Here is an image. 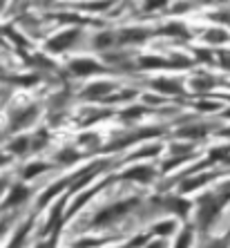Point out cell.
<instances>
[{"label": "cell", "mask_w": 230, "mask_h": 248, "mask_svg": "<svg viewBox=\"0 0 230 248\" xmlns=\"http://www.w3.org/2000/svg\"><path fill=\"white\" fill-rule=\"evenodd\" d=\"M168 34H184L181 27H168Z\"/></svg>", "instance_id": "cell-12"}, {"label": "cell", "mask_w": 230, "mask_h": 248, "mask_svg": "<svg viewBox=\"0 0 230 248\" xmlns=\"http://www.w3.org/2000/svg\"><path fill=\"white\" fill-rule=\"evenodd\" d=\"M76 38V31H67V34H61L56 38V41H49V49H54V52H58V49H65L67 45H72Z\"/></svg>", "instance_id": "cell-1"}, {"label": "cell", "mask_w": 230, "mask_h": 248, "mask_svg": "<svg viewBox=\"0 0 230 248\" xmlns=\"http://www.w3.org/2000/svg\"><path fill=\"white\" fill-rule=\"evenodd\" d=\"M152 174H154L152 168H132V170H127L125 172V177L127 179H137V181H150L152 179Z\"/></svg>", "instance_id": "cell-2"}, {"label": "cell", "mask_w": 230, "mask_h": 248, "mask_svg": "<svg viewBox=\"0 0 230 248\" xmlns=\"http://www.w3.org/2000/svg\"><path fill=\"white\" fill-rule=\"evenodd\" d=\"M174 226H172V221H168V224H161V226H156L154 228V232H170Z\"/></svg>", "instance_id": "cell-10"}, {"label": "cell", "mask_w": 230, "mask_h": 248, "mask_svg": "<svg viewBox=\"0 0 230 248\" xmlns=\"http://www.w3.org/2000/svg\"><path fill=\"white\" fill-rule=\"evenodd\" d=\"M98 65L92 63V61H76L72 63V72L74 74H90V72H96Z\"/></svg>", "instance_id": "cell-4"}, {"label": "cell", "mask_w": 230, "mask_h": 248, "mask_svg": "<svg viewBox=\"0 0 230 248\" xmlns=\"http://www.w3.org/2000/svg\"><path fill=\"white\" fill-rule=\"evenodd\" d=\"M154 87L156 90H166V92H179V85L177 83H170V81H156Z\"/></svg>", "instance_id": "cell-5"}, {"label": "cell", "mask_w": 230, "mask_h": 248, "mask_svg": "<svg viewBox=\"0 0 230 248\" xmlns=\"http://www.w3.org/2000/svg\"><path fill=\"white\" fill-rule=\"evenodd\" d=\"M2 231H5V224H0V232H2Z\"/></svg>", "instance_id": "cell-14"}, {"label": "cell", "mask_w": 230, "mask_h": 248, "mask_svg": "<svg viewBox=\"0 0 230 248\" xmlns=\"http://www.w3.org/2000/svg\"><path fill=\"white\" fill-rule=\"evenodd\" d=\"M0 190H2V184H0Z\"/></svg>", "instance_id": "cell-15"}, {"label": "cell", "mask_w": 230, "mask_h": 248, "mask_svg": "<svg viewBox=\"0 0 230 248\" xmlns=\"http://www.w3.org/2000/svg\"><path fill=\"white\" fill-rule=\"evenodd\" d=\"M25 145H27V141H16V143H14V150H16V152H23Z\"/></svg>", "instance_id": "cell-11"}, {"label": "cell", "mask_w": 230, "mask_h": 248, "mask_svg": "<svg viewBox=\"0 0 230 248\" xmlns=\"http://www.w3.org/2000/svg\"><path fill=\"white\" fill-rule=\"evenodd\" d=\"M107 90H109L107 83H103V85H92V87H90V96H98V94L107 92Z\"/></svg>", "instance_id": "cell-7"}, {"label": "cell", "mask_w": 230, "mask_h": 248, "mask_svg": "<svg viewBox=\"0 0 230 248\" xmlns=\"http://www.w3.org/2000/svg\"><path fill=\"white\" fill-rule=\"evenodd\" d=\"M41 170H45V166H34V168H27V170H25V177H34V174H38L41 172Z\"/></svg>", "instance_id": "cell-9"}, {"label": "cell", "mask_w": 230, "mask_h": 248, "mask_svg": "<svg viewBox=\"0 0 230 248\" xmlns=\"http://www.w3.org/2000/svg\"><path fill=\"white\" fill-rule=\"evenodd\" d=\"M27 197H29V192L25 190V188H16L14 195H12V199H9V203H20L23 199H27Z\"/></svg>", "instance_id": "cell-6"}, {"label": "cell", "mask_w": 230, "mask_h": 248, "mask_svg": "<svg viewBox=\"0 0 230 248\" xmlns=\"http://www.w3.org/2000/svg\"><path fill=\"white\" fill-rule=\"evenodd\" d=\"M206 38L208 41H213V43H221V41H226V34L224 31H208Z\"/></svg>", "instance_id": "cell-8"}, {"label": "cell", "mask_w": 230, "mask_h": 248, "mask_svg": "<svg viewBox=\"0 0 230 248\" xmlns=\"http://www.w3.org/2000/svg\"><path fill=\"white\" fill-rule=\"evenodd\" d=\"M0 2H2V0H0Z\"/></svg>", "instance_id": "cell-16"}, {"label": "cell", "mask_w": 230, "mask_h": 248, "mask_svg": "<svg viewBox=\"0 0 230 248\" xmlns=\"http://www.w3.org/2000/svg\"><path fill=\"white\" fill-rule=\"evenodd\" d=\"M2 163H5V156H2V155H0V166H2Z\"/></svg>", "instance_id": "cell-13"}, {"label": "cell", "mask_w": 230, "mask_h": 248, "mask_svg": "<svg viewBox=\"0 0 230 248\" xmlns=\"http://www.w3.org/2000/svg\"><path fill=\"white\" fill-rule=\"evenodd\" d=\"M134 202H127V203H121V206H114V208H109V210H105V213H101L98 215V224H101V221H107V219H112V217H116V215H123L127 210V208L132 206Z\"/></svg>", "instance_id": "cell-3"}]
</instances>
